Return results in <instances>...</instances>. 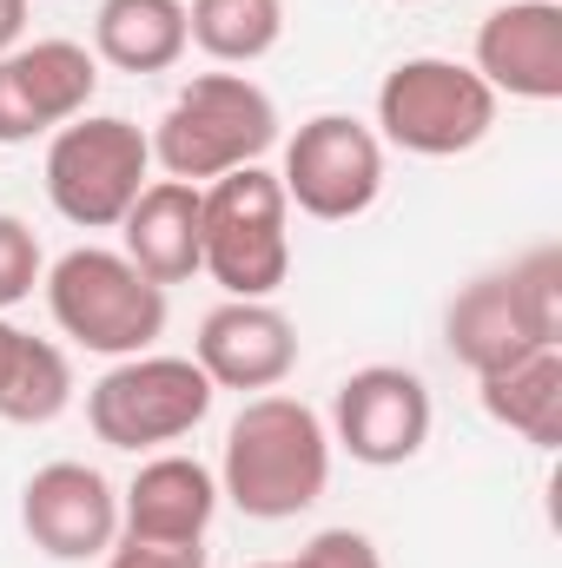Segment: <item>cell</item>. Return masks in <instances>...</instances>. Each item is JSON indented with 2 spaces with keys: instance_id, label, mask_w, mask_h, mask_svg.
<instances>
[{
  "instance_id": "obj_15",
  "label": "cell",
  "mask_w": 562,
  "mask_h": 568,
  "mask_svg": "<svg viewBox=\"0 0 562 568\" xmlns=\"http://www.w3.org/2000/svg\"><path fill=\"white\" fill-rule=\"evenodd\" d=\"M212 516H219V469L179 449H159L120 489V536L140 542H205Z\"/></svg>"
},
{
  "instance_id": "obj_25",
  "label": "cell",
  "mask_w": 562,
  "mask_h": 568,
  "mask_svg": "<svg viewBox=\"0 0 562 568\" xmlns=\"http://www.w3.org/2000/svg\"><path fill=\"white\" fill-rule=\"evenodd\" d=\"M20 337H27V331H20V324H7V311H0V377H7V371H13V357H20Z\"/></svg>"
},
{
  "instance_id": "obj_8",
  "label": "cell",
  "mask_w": 562,
  "mask_h": 568,
  "mask_svg": "<svg viewBox=\"0 0 562 568\" xmlns=\"http://www.w3.org/2000/svg\"><path fill=\"white\" fill-rule=\"evenodd\" d=\"M212 377L192 357H165V351H140L120 357L93 390H87V424L107 449H165L179 436L212 417Z\"/></svg>"
},
{
  "instance_id": "obj_23",
  "label": "cell",
  "mask_w": 562,
  "mask_h": 568,
  "mask_svg": "<svg viewBox=\"0 0 562 568\" xmlns=\"http://www.w3.org/2000/svg\"><path fill=\"white\" fill-rule=\"evenodd\" d=\"M107 568H205V542H140V536H120L107 549Z\"/></svg>"
},
{
  "instance_id": "obj_11",
  "label": "cell",
  "mask_w": 562,
  "mask_h": 568,
  "mask_svg": "<svg viewBox=\"0 0 562 568\" xmlns=\"http://www.w3.org/2000/svg\"><path fill=\"white\" fill-rule=\"evenodd\" d=\"M20 529L53 562H93L120 542V489L93 463H47L20 489Z\"/></svg>"
},
{
  "instance_id": "obj_3",
  "label": "cell",
  "mask_w": 562,
  "mask_h": 568,
  "mask_svg": "<svg viewBox=\"0 0 562 568\" xmlns=\"http://www.w3.org/2000/svg\"><path fill=\"white\" fill-rule=\"evenodd\" d=\"M443 344L463 371H503L523 351L562 344V252L536 245L516 265L470 278L443 311Z\"/></svg>"
},
{
  "instance_id": "obj_1",
  "label": "cell",
  "mask_w": 562,
  "mask_h": 568,
  "mask_svg": "<svg viewBox=\"0 0 562 568\" xmlns=\"http://www.w3.org/2000/svg\"><path fill=\"white\" fill-rule=\"evenodd\" d=\"M331 483V429L304 397L259 390L225 429L219 456V503H232L252 523L304 516Z\"/></svg>"
},
{
  "instance_id": "obj_20",
  "label": "cell",
  "mask_w": 562,
  "mask_h": 568,
  "mask_svg": "<svg viewBox=\"0 0 562 568\" xmlns=\"http://www.w3.org/2000/svg\"><path fill=\"white\" fill-rule=\"evenodd\" d=\"M67 404H73V364H67V351L27 331L13 371L0 377V424H20V429L53 424Z\"/></svg>"
},
{
  "instance_id": "obj_16",
  "label": "cell",
  "mask_w": 562,
  "mask_h": 568,
  "mask_svg": "<svg viewBox=\"0 0 562 568\" xmlns=\"http://www.w3.org/2000/svg\"><path fill=\"white\" fill-rule=\"evenodd\" d=\"M120 252L152 284L199 278V185H185V179H145L133 212L120 219Z\"/></svg>"
},
{
  "instance_id": "obj_5",
  "label": "cell",
  "mask_w": 562,
  "mask_h": 568,
  "mask_svg": "<svg viewBox=\"0 0 562 568\" xmlns=\"http://www.w3.org/2000/svg\"><path fill=\"white\" fill-rule=\"evenodd\" d=\"M40 284H47V311L60 337H73L93 357H113V364L140 357L165 331V284H152L127 252L73 245Z\"/></svg>"
},
{
  "instance_id": "obj_17",
  "label": "cell",
  "mask_w": 562,
  "mask_h": 568,
  "mask_svg": "<svg viewBox=\"0 0 562 568\" xmlns=\"http://www.w3.org/2000/svg\"><path fill=\"white\" fill-rule=\"evenodd\" d=\"M476 397H483L490 424L516 429L536 449H556L562 443V344L523 351L503 371H483L476 377Z\"/></svg>"
},
{
  "instance_id": "obj_24",
  "label": "cell",
  "mask_w": 562,
  "mask_h": 568,
  "mask_svg": "<svg viewBox=\"0 0 562 568\" xmlns=\"http://www.w3.org/2000/svg\"><path fill=\"white\" fill-rule=\"evenodd\" d=\"M27 47V0H0V60Z\"/></svg>"
},
{
  "instance_id": "obj_26",
  "label": "cell",
  "mask_w": 562,
  "mask_h": 568,
  "mask_svg": "<svg viewBox=\"0 0 562 568\" xmlns=\"http://www.w3.org/2000/svg\"><path fill=\"white\" fill-rule=\"evenodd\" d=\"M404 7H418V0H404Z\"/></svg>"
},
{
  "instance_id": "obj_2",
  "label": "cell",
  "mask_w": 562,
  "mask_h": 568,
  "mask_svg": "<svg viewBox=\"0 0 562 568\" xmlns=\"http://www.w3.org/2000/svg\"><path fill=\"white\" fill-rule=\"evenodd\" d=\"M152 165L185 185H212L239 165H259L279 145V106L259 80L245 73H199L179 87L165 120L145 133Z\"/></svg>"
},
{
  "instance_id": "obj_14",
  "label": "cell",
  "mask_w": 562,
  "mask_h": 568,
  "mask_svg": "<svg viewBox=\"0 0 562 568\" xmlns=\"http://www.w3.org/2000/svg\"><path fill=\"white\" fill-rule=\"evenodd\" d=\"M476 80L503 100L550 106L562 100V7L556 0H503L476 27Z\"/></svg>"
},
{
  "instance_id": "obj_13",
  "label": "cell",
  "mask_w": 562,
  "mask_h": 568,
  "mask_svg": "<svg viewBox=\"0 0 562 568\" xmlns=\"http://www.w3.org/2000/svg\"><path fill=\"white\" fill-rule=\"evenodd\" d=\"M192 364L212 377V390H279L298 371V324L272 297H225L205 311L192 337Z\"/></svg>"
},
{
  "instance_id": "obj_18",
  "label": "cell",
  "mask_w": 562,
  "mask_h": 568,
  "mask_svg": "<svg viewBox=\"0 0 562 568\" xmlns=\"http://www.w3.org/2000/svg\"><path fill=\"white\" fill-rule=\"evenodd\" d=\"M192 47L185 0H100L93 13V60L120 73H165Z\"/></svg>"
},
{
  "instance_id": "obj_21",
  "label": "cell",
  "mask_w": 562,
  "mask_h": 568,
  "mask_svg": "<svg viewBox=\"0 0 562 568\" xmlns=\"http://www.w3.org/2000/svg\"><path fill=\"white\" fill-rule=\"evenodd\" d=\"M40 278H47L40 272V239L13 212H0V311H13L20 297H33Z\"/></svg>"
},
{
  "instance_id": "obj_10",
  "label": "cell",
  "mask_w": 562,
  "mask_h": 568,
  "mask_svg": "<svg viewBox=\"0 0 562 568\" xmlns=\"http://www.w3.org/2000/svg\"><path fill=\"white\" fill-rule=\"evenodd\" d=\"M430 390L404 364H364L331 397V443L364 469H398L430 443Z\"/></svg>"
},
{
  "instance_id": "obj_22",
  "label": "cell",
  "mask_w": 562,
  "mask_h": 568,
  "mask_svg": "<svg viewBox=\"0 0 562 568\" xmlns=\"http://www.w3.org/2000/svg\"><path fill=\"white\" fill-rule=\"evenodd\" d=\"M252 568H384V556L364 529H318L291 562H252Z\"/></svg>"
},
{
  "instance_id": "obj_4",
  "label": "cell",
  "mask_w": 562,
  "mask_h": 568,
  "mask_svg": "<svg viewBox=\"0 0 562 568\" xmlns=\"http://www.w3.org/2000/svg\"><path fill=\"white\" fill-rule=\"evenodd\" d=\"M199 272L225 297H272L291 278V199L279 172L239 165L199 185Z\"/></svg>"
},
{
  "instance_id": "obj_7",
  "label": "cell",
  "mask_w": 562,
  "mask_h": 568,
  "mask_svg": "<svg viewBox=\"0 0 562 568\" xmlns=\"http://www.w3.org/2000/svg\"><path fill=\"white\" fill-rule=\"evenodd\" d=\"M152 172V140L120 113H80L47 140V199L80 232H113Z\"/></svg>"
},
{
  "instance_id": "obj_12",
  "label": "cell",
  "mask_w": 562,
  "mask_h": 568,
  "mask_svg": "<svg viewBox=\"0 0 562 568\" xmlns=\"http://www.w3.org/2000/svg\"><path fill=\"white\" fill-rule=\"evenodd\" d=\"M100 93V60L80 40H33L0 60V145H27L80 120Z\"/></svg>"
},
{
  "instance_id": "obj_19",
  "label": "cell",
  "mask_w": 562,
  "mask_h": 568,
  "mask_svg": "<svg viewBox=\"0 0 562 568\" xmlns=\"http://www.w3.org/2000/svg\"><path fill=\"white\" fill-rule=\"evenodd\" d=\"M185 33L219 67H252L284 40V0H192Z\"/></svg>"
},
{
  "instance_id": "obj_6",
  "label": "cell",
  "mask_w": 562,
  "mask_h": 568,
  "mask_svg": "<svg viewBox=\"0 0 562 568\" xmlns=\"http://www.w3.org/2000/svg\"><path fill=\"white\" fill-rule=\"evenodd\" d=\"M490 126H496V93L463 60L418 53L398 60L378 87V140L411 159H456L490 140Z\"/></svg>"
},
{
  "instance_id": "obj_9",
  "label": "cell",
  "mask_w": 562,
  "mask_h": 568,
  "mask_svg": "<svg viewBox=\"0 0 562 568\" xmlns=\"http://www.w3.org/2000/svg\"><path fill=\"white\" fill-rule=\"evenodd\" d=\"M279 185L304 219H324V225H344V219L371 212L378 192H384V140H378V126H364L351 113L304 120L284 140Z\"/></svg>"
}]
</instances>
